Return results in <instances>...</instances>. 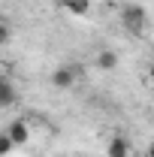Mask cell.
<instances>
[{
  "label": "cell",
  "mask_w": 154,
  "mask_h": 157,
  "mask_svg": "<svg viewBox=\"0 0 154 157\" xmlns=\"http://www.w3.org/2000/svg\"><path fill=\"white\" fill-rule=\"evenodd\" d=\"M15 103V88H12V78H0V106H12Z\"/></svg>",
  "instance_id": "obj_5"
},
{
  "label": "cell",
  "mask_w": 154,
  "mask_h": 157,
  "mask_svg": "<svg viewBox=\"0 0 154 157\" xmlns=\"http://www.w3.org/2000/svg\"><path fill=\"white\" fill-rule=\"evenodd\" d=\"M118 18H121V27H124L130 36H142V33H145V24H148L145 6H139V3H124L121 12H118Z\"/></svg>",
  "instance_id": "obj_1"
},
{
  "label": "cell",
  "mask_w": 154,
  "mask_h": 157,
  "mask_svg": "<svg viewBox=\"0 0 154 157\" xmlns=\"http://www.w3.org/2000/svg\"><path fill=\"white\" fill-rule=\"evenodd\" d=\"M151 124H154V115H151Z\"/></svg>",
  "instance_id": "obj_12"
},
{
  "label": "cell",
  "mask_w": 154,
  "mask_h": 157,
  "mask_svg": "<svg viewBox=\"0 0 154 157\" xmlns=\"http://www.w3.org/2000/svg\"><path fill=\"white\" fill-rule=\"evenodd\" d=\"M60 3H64V9L73 12V15H88V9H91L88 0H60Z\"/></svg>",
  "instance_id": "obj_7"
},
{
  "label": "cell",
  "mask_w": 154,
  "mask_h": 157,
  "mask_svg": "<svg viewBox=\"0 0 154 157\" xmlns=\"http://www.w3.org/2000/svg\"><path fill=\"white\" fill-rule=\"evenodd\" d=\"M0 42H3V45L9 42V24H6V21L0 24Z\"/></svg>",
  "instance_id": "obj_9"
},
{
  "label": "cell",
  "mask_w": 154,
  "mask_h": 157,
  "mask_svg": "<svg viewBox=\"0 0 154 157\" xmlns=\"http://www.w3.org/2000/svg\"><path fill=\"white\" fill-rule=\"evenodd\" d=\"M12 148H15V139H12L6 130H3V136H0V154H9Z\"/></svg>",
  "instance_id": "obj_8"
},
{
  "label": "cell",
  "mask_w": 154,
  "mask_h": 157,
  "mask_svg": "<svg viewBox=\"0 0 154 157\" xmlns=\"http://www.w3.org/2000/svg\"><path fill=\"white\" fill-rule=\"evenodd\" d=\"M148 78H151V82H154V63H151V70H148Z\"/></svg>",
  "instance_id": "obj_10"
},
{
  "label": "cell",
  "mask_w": 154,
  "mask_h": 157,
  "mask_svg": "<svg viewBox=\"0 0 154 157\" xmlns=\"http://www.w3.org/2000/svg\"><path fill=\"white\" fill-rule=\"evenodd\" d=\"M97 67H100V70H115V67H118V55L112 52V48L97 52Z\"/></svg>",
  "instance_id": "obj_6"
},
{
  "label": "cell",
  "mask_w": 154,
  "mask_h": 157,
  "mask_svg": "<svg viewBox=\"0 0 154 157\" xmlns=\"http://www.w3.org/2000/svg\"><path fill=\"white\" fill-rule=\"evenodd\" d=\"M6 133L15 139V145H24L27 136H30V130H27V124H24V121H12V124L6 127Z\"/></svg>",
  "instance_id": "obj_3"
},
{
  "label": "cell",
  "mask_w": 154,
  "mask_h": 157,
  "mask_svg": "<svg viewBox=\"0 0 154 157\" xmlns=\"http://www.w3.org/2000/svg\"><path fill=\"white\" fill-rule=\"evenodd\" d=\"M106 154H109V157H127V154H130V145H127V139H124V136H112L109 148H106Z\"/></svg>",
  "instance_id": "obj_4"
},
{
  "label": "cell",
  "mask_w": 154,
  "mask_h": 157,
  "mask_svg": "<svg viewBox=\"0 0 154 157\" xmlns=\"http://www.w3.org/2000/svg\"><path fill=\"white\" fill-rule=\"evenodd\" d=\"M79 67H73V63H64V67H58L55 73H52V85L55 88H73L79 82Z\"/></svg>",
  "instance_id": "obj_2"
},
{
  "label": "cell",
  "mask_w": 154,
  "mask_h": 157,
  "mask_svg": "<svg viewBox=\"0 0 154 157\" xmlns=\"http://www.w3.org/2000/svg\"><path fill=\"white\" fill-rule=\"evenodd\" d=\"M148 157H154V142H151V148H148Z\"/></svg>",
  "instance_id": "obj_11"
}]
</instances>
